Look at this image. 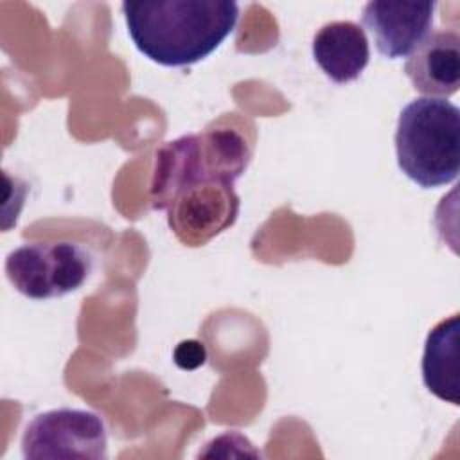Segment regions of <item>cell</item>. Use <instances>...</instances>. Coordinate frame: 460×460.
I'll list each match as a JSON object with an SVG mask.
<instances>
[{"instance_id": "6da1fadb", "label": "cell", "mask_w": 460, "mask_h": 460, "mask_svg": "<svg viewBox=\"0 0 460 460\" xmlns=\"http://www.w3.org/2000/svg\"><path fill=\"white\" fill-rule=\"evenodd\" d=\"M252 155V140L223 122L156 149L151 205L165 210L167 225L181 244L203 246L235 223L241 201L234 183Z\"/></svg>"}, {"instance_id": "7a4b0ae2", "label": "cell", "mask_w": 460, "mask_h": 460, "mask_svg": "<svg viewBox=\"0 0 460 460\" xmlns=\"http://www.w3.org/2000/svg\"><path fill=\"white\" fill-rule=\"evenodd\" d=\"M135 47L164 66H187L210 56L234 31L239 5L230 0L122 2Z\"/></svg>"}, {"instance_id": "3957f363", "label": "cell", "mask_w": 460, "mask_h": 460, "mask_svg": "<svg viewBox=\"0 0 460 460\" xmlns=\"http://www.w3.org/2000/svg\"><path fill=\"white\" fill-rule=\"evenodd\" d=\"M399 169L422 189L456 180L460 171V110L440 97H419L399 113L395 129Z\"/></svg>"}, {"instance_id": "277c9868", "label": "cell", "mask_w": 460, "mask_h": 460, "mask_svg": "<svg viewBox=\"0 0 460 460\" xmlns=\"http://www.w3.org/2000/svg\"><path fill=\"white\" fill-rule=\"evenodd\" d=\"M90 271V253L72 241L27 243L5 259L9 282L18 293L32 300L65 296L79 289Z\"/></svg>"}, {"instance_id": "5b68a950", "label": "cell", "mask_w": 460, "mask_h": 460, "mask_svg": "<svg viewBox=\"0 0 460 460\" xmlns=\"http://www.w3.org/2000/svg\"><path fill=\"white\" fill-rule=\"evenodd\" d=\"M27 460H104L108 433L102 419L90 410L58 408L38 413L22 437Z\"/></svg>"}, {"instance_id": "8992f818", "label": "cell", "mask_w": 460, "mask_h": 460, "mask_svg": "<svg viewBox=\"0 0 460 460\" xmlns=\"http://www.w3.org/2000/svg\"><path fill=\"white\" fill-rule=\"evenodd\" d=\"M435 9V2L374 0L365 4L361 14L377 50L399 59L410 56L429 36Z\"/></svg>"}, {"instance_id": "52a82bcc", "label": "cell", "mask_w": 460, "mask_h": 460, "mask_svg": "<svg viewBox=\"0 0 460 460\" xmlns=\"http://www.w3.org/2000/svg\"><path fill=\"white\" fill-rule=\"evenodd\" d=\"M404 72L413 88L446 99L460 86V36L456 31L431 32L406 59Z\"/></svg>"}, {"instance_id": "ba28073f", "label": "cell", "mask_w": 460, "mask_h": 460, "mask_svg": "<svg viewBox=\"0 0 460 460\" xmlns=\"http://www.w3.org/2000/svg\"><path fill=\"white\" fill-rule=\"evenodd\" d=\"M313 58L322 72L338 84L358 79L370 59L365 31L349 20L322 25L313 38Z\"/></svg>"}, {"instance_id": "9c48e42d", "label": "cell", "mask_w": 460, "mask_h": 460, "mask_svg": "<svg viewBox=\"0 0 460 460\" xmlns=\"http://www.w3.org/2000/svg\"><path fill=\"white\" fill-rule=\"evenodd\" d=\"M460 318L453 314L438 322L426 338L422 356V381L438 399L460 404Z\"/></svg>"}, {"instance_id": "30bf717a", "label": "cell", "mask_w": 460, "mask_h": 460, "mask_svg": "<svg viewBox=\"0 0 460 460\" xmlns=\"http://www.w3.org/2000/svg\"><path fill=\"white\" fill-rule=\"evenodd\" d=\"M185 358H189V359L183 368H196L205 363V349L198 341H183L174 350V359H176V363H180Z\"/></svg>"}]
</instances>
